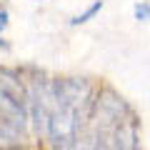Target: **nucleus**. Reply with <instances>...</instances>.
<instances>
[{"mask_svg":"<svg viewBox=\"0 0 150 150\" xmlns=\"http://www.w3.org/2000/svg\"><path fill=\"white\" fill-rule=\"evenodd\" d=\"M0 120L8 123L10 128H15L18 133H25L28 120H30V110H28L25 103L10 98L8 93L0 90Z\"/></svg>","mask_w":150,"mask_h":150,"instance_id":"obj_2","label":"nucleus"},{"mask_svg":"<svg viewBox=\"0 0 150 150\" xmlns=\"http://www.w3.org/2000/svg\"><path fill=\"white\" fill-rule=\"evenodd\" d=\"M135 18H138V20H150V3L135 5Z\"/></svg>","mask_w":150,"mask_h":150,"instance_id":"obj_6","label":"nucleus"},{"mask_svg":"<svg viewBox=\"0 0 150 150\" xmlns=\"http://www.w3.org/2000/svg\"><path fill=\"white\" fill-rule=\"evenodd\" d=\"M115 140H118L120 150H135L138 148V125H135L133 115L125 118L123 123L115 128Z\"/></svg>","mask_w":150,"mask_h":150,"instance_id":"obj_3","label":"nucleus"},{"mask_svg":"<svg viewBox=\"0 0 150 150\" xmlns=\"http://www.w3.org/2000/svg\"><path fill=\"white\" fill-rule=\"evenodd\" d=\"M20 138H23V133H18L15 128H10L8 123L0 120V148H15L20 143Z\"/></svg>","mask_w":150,"mask_h":150,"instance_id":"obj_4","label":"nucleus"},{"mask_svg":"<svg viewBox=\"0 0 150 150\" xmlns=\"http://www.w3.org/2000/svg\"><path fill=\"white\" fill-rule=\"evenodd\" d=\"M80 108L73 105V103H65L55 95V108L50 112L48 120V135L53 140V145L58 150H73L78 143V135H80Z\"/></svg>","mask_w":150,"mask_h":150,"instance_id":"obj_1","label":"nucleus"},{"mask_svg":"<svg viewBox=\"0 0 150 150\" xmlns=\"http://www.w3.org/2000/svg\"><path fill=\"white\" fill-rule=\"evenodd\" d=\"M100 8H103V0H95L90 8H85V10L80 13V15H75L73 20H70V25H83V23H88L93 15H95V13H100Z\"/></svg>","mask_w":150,"mask_h":150,"instance_id":"obj_5","label":"nucleus"},{"mask_svg":"<svg viewBox=\"0 0 150 150\" xmlns=\"http://www.w3.org/2000/svg\"><path fill=\"white\" fill-rule=\"evenodd\" d=\"M8 48V43H5V40H0V50H5Z\"/></svg>","mask_w":150,"mask_h":150,"instance_id":"obj_8","label":"nucleus"},{"mask_svg":"<svg viewBox=\"0 0 150 150\" xmlns=\"http://www.w3.org/2000/svg\"><path fill=\"white\" fill-rule=\"evenodd\" d=\"M5 28H8V13H5V10H0V33L5 30Z\"/></svg>","mask_w":150,"mask_h":150,"instance_id":"obj_7","label":"nucleus"}]
</instances>
